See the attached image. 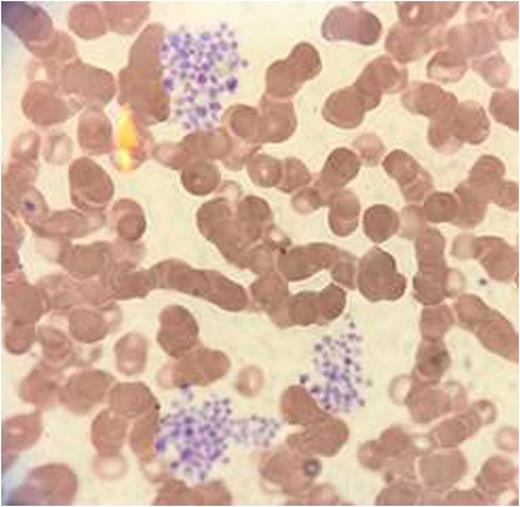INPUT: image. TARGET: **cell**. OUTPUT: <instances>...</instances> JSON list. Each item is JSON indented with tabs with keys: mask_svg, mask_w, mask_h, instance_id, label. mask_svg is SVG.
Segmentation results:
<instances>
[{
	"mask_svg": "<svg viewBox=\"0 0 520 507\" xmlns=\"http://www.w3.org/2000/svg\"><path fill=\"white\" fill-rule=\"evenodd\" d=\"M159 56L174 118L189 130H212L224 101L238 87L243 67L234 31L226 24L180 29L163 37Z\"/></svg>",
	"mask_w": 520,
	"mask_h": 507,
	"instance_id": "6da1fadb",
	"label": "cell"
},
{
	"mask_svg": "<svg viewBox=\"0 0 520 507\" xmlns=\"http://www.w3.org/2000/svg\"><path fill=\"white\" fill-rule=\"evenodd\" d=\"M163 37L158 25L147 26L131 45L128 63L118 75V102L143 125L165 120L170 113L159 56Z\"/></svg>",
	"mask_w": 520,
	"mask_h": 507,
	"instance_id": "7a4b0ae2",
	"label": "cell"
},
{
	"mask_svg": "<svg viewBox=\"0 0 520 507\" xmlns=\"http://www.w3.org/2000/svg\"><path fill=\"white\" fill-rule=\"evenodd\" d=\"M47 80L82 107L102 109L117 93V82L107 70L82 62L78 57L62 65H42Z\"/></svg>",
	"mask_w": 520,
	"mask_h": 507,
	"instance_id": "3957f363",
	"label": "cell"
},
{
	"mask_svg": "<svg viewBox=\"0 0 520 507\" xmlns=\"http://www.w3.org/2000/svg\"><path fill=\"white\" fill-rule=\"evenodd\" d=\"M490 132L484 108L475 101H465L431 119L428 141L437 151L450 154L463 143L481 144Z\"/></svg>",
	"mask_w": 520,
	"mask_h": 507,
	"instance_id": "277c9868",
	"label": "cell"
},
{
	"mask_svg": "<svg viewBox=\"0 0 520 507\" xmlns=\"http://www.w3.org/2000/svg\"><path fill=\"white\" fill-rule=\"evenodd\" d=\"M1 5L3 25L38 58L57 36L49 14L39 5L24 1H3Z\"/></svg>",
	"mask_w": 520,
	"mask_h": 507,
	"instance_id": "5b68a950",
	"label": "cell"
},
{
	"mask_svg": "<svg viewBox=\"0 0 520 507\" xmlns=\"http://www.w3.org/2000/svg\"><path fill=\"white\" fill-rule=\"evenodd\" d=\"M77 479L62 464H48L34 469L18 489L17 501L25 504L66 505L73 501Z\"/></svg>",
	"mask_w": 520,
	"mask_h": 507,
	"instance_id": "8992f818",
	"label": "cell"
},
{
	"mask_svg": "<svg viewBox=\"0 0 520 507\" xmlns=\"http://www.w3.org/2000/svg\"><path fill=\"white\" fill-rule=\"evenodd\" d=\"M21 108L32 123L48 127L69 120L83 107L50 81L37 80L27 87Z\"/></svg>",
	"mask_w": 520,
	"mask_h": 507,
	"instance_id": "52a82bcc",
	"label": "cell"
},
{
	"mask_svg": "<svg viewBox=\"0 0 520 507\" xmlns=\"http://www.w3.org/2000/svg\"><path fill=\"white\" fill-rule=\"evenodd\" d=\"M359 288L371 301L396 300L406 289V279L389 253L374 248L361 262Z\"/></svg>",
	"mask_w": 520,
	"mask_h": 507,
	"instance_id": "ba28073f",
	"label": "cell"
},
{
	"mask_svg": "<svg viewBox=\"0 0 520 507\" xmlns=\"http://www.w3.org/2000/svg\"><path fill=\"white\" fill-rule=\"evenodd\" d=\"M407 84V68L383 55L367 65L354 86L363 97L367 109L372 110L380 104L384 93L400 92Z\"/></svg>",
	"mask_w": 520,
	"mask_h": 507,
	"instance_id": "9c48e42d",
	"label": "cell"
},
{
	"mask_svg": "<svg viewBox=\"0 0 520 507\" xmlns=\"http://www.w3.org/2000/svg\"><path fill=\"white\" fill-rule=\"evenodd\" d=\"M381 33L380 20L362 8H335L323 23V36L328 40H352L372 45L379 40Z\"/></svg>",
	"mask_w": 520,
	"mask_h": 507,
	"instance_id": "30bf717a",
	"label": "cell"
},
{
	"mask_svg": "<svg viewBox=\"0 0 520 507\" xmlns=\"http://www.w3.org/2000/svg\"><path fill=\"white\" fill-rule=\"evenodd\" d=\"M228 369L224 355L202 350L166 370L161 383L169 387L205 386L221 378Z\"/></svg>",
	"mask_w": 520,
	"mask_h": 507,
	"instance_id": "8fae6325",
	"label": "cell"
},
{
	"mask_svg": "<svg viewBox=\"0 0 520 507\" xmlns=\"http://www.w3.org/2000/svg\"><path fill=\"white\" fill-rule=\"evenodd\" d=\"M320 465L313 459L301 460L289 452H277L262 463L261 473L271 483L286 492L305 489L309 481L318 474Z\"/></svg>",
	"mask_w": 520,
	"mask_h": 507,
	"instance_id": "7c38bea8",
	"label": "cell"
},
{
	"mask_svg": "<svg viewBox=\"0 0 520 507\" xmlns=\"http://www.w3.org/2000/svg\"><path fill=\"white\" fill-rule=\"evenodd\" d=\"M442 30H419L398 22L386 36L385 49L401 65L413 62L443 44Z\"/></svg>",
	"mask_w": 520,
	"mask_h": 507,
	"instance_id": "4fadbf2b",
	"label": "cell"
},
{
	"mask_svg": "<svg viewBox=\"0 0 520 507\" xmlns=\"http://www.w3.org/2000/svg\"><path fill=\"white\" fill-rule=\"evenodd\" d=\"M113 377L101 371H85L69 378L59 400L72 412L85 414L102 401Z\"/></svg>",
	"mask_w": 520,
	"mask_h": 507,
	"instance_id": "5bb4252c",
	"label": "cell"
},
{
	"mask_svg": "<svg viewBox=\"0 0 520 507\" xmlns=\"http://www.w3.org/2000/svg\"><path fill=\"white\" fill-rule=\"evenodd\" d=\"M73 199L85 206L103 207L113 193V186L106 173L94 162L82 158L70 169Z\"/></svg>",
	"mask_w": 520,
	"mask_h": 507,
	"instance_id": "9a60e30c",
	"label": "cell"
},
{
	"mask_svg": "<svg viewBox=\"0 0 520 507\" xmlns=\"http://www.w3.org/2000/svg\"><path fill=\"white\" fill-rule=\"evenodd\" d=\"M383 167L396 180L408 202H420L433 189L429 173L403 150L392 151L384 159Z\"/></svg>",
	"mask_w": 520,
	"mask_h": 507,
	"instance_id": "2e32d148",
	"label": "cell"
},
{
	"mask_svg": "<svg viewBox=\"0 0 520 507\" xmlns=\"http://www.w3.org/2000/svg\"><path fill=\"white\" fill-rule=\"evenodd\" d=\"M302 433L288 438L290 447L303 454L331 456L345 443L348 429L340 420L326 417Z\"/></svg>",
	"mask_w": 520,
	"mask_h": 507,
	"instance_id": "e0dca14e",
	"label": "cell"
},
{
	"mask_svg": "<svg viewBox=\"0 0 520 507\" xmlns=\"http://www.w3.org/2000/svg\"><path fill=\"white\" fill-rule=\"evenodd\" d=\"M449 49L466 60L477 59L498 50L497 39L487 21H469L456 25L446 34Z\"/></svg>",
	"mask_w": 520,
	"mask_h": 507,
	"instance_id": "ac0fdd59",
	"label": "cell"
},
{
	"mask_svg": "<svg viewBox=\"0 0 520 507\" xmlns=\"http://www.w3.org/2000/svg\"><path fill=\"white\" fill-rule=\"evenodd\" d=\"M400 23L404 26L432 31L443 26L458 12L460 2H410L398 1Z\"/></svg>",
	"mask_w": 520,
	"mask_h": 507,
	"instance_id": "d6986e66",
	"label": "cell"
},
{
	"mask_svg": "<svg viewBox=\"0 0 520 507\" xmlns=\"http://www.w3.org/2000/svg\"><path fill=\"white\" fill-rule=\"evenodd\" d=\"M401 102L409 112L430 119H434L458 104L453 93L427 82H414L401 96Z\"/></svg>",
	"mask_w": 520,
	"mask_h": 507,
	"instance_id": "ffe728a7",
	"label": "cell"
},
{
	"mask_svg": "<svg viewBox=\"0 0 520 507\" xmlns=\"http://www.w3.org/2000/svg\"><path fill=\"white\" fill-rule=\"evenodd\" d=\"M230 502L229 492L218 482L188 488L180 482L171 481L155 499L157 505H226Z\"/></svg>",
	"mask_w": 520,
	"mask_h": 507,
	"instance_id": "44dd1931",
	"label": "cell"
},
{
	"mask_svg": "<svg viewBox=\"0 0 520 507\" xmlns=\"http://www.w3.org/2000/svg\"><path fill=\"white\" fill-rule=\"evenodd\" d=\"M471 257L479 258L489 275L501 281L509 280L516 268L513 249L497 237H473Z\"/></svg>",
	"mask_w": 520,
	"mask_h": 507,
	"instance_id": "7402d4cb",
	"label": "cell"
},
{
	"mask_svg": "<svg viewBox=\"0 0 520 507\" xmlns=\"http://www.w3.org/2000/svg\"><path fill=\"white\" fill-rule=\"evenodd\" d=\"M197 336V327L192 317L180 308H170L163 313L159 342L173 356L188 350Z\"/></svg>",
	"mask_w": 520,
	"mask_h": 507,
	"instance_id": "603a6c76",
	"label": "cell"
},
{
	"mask_svg": "<svg viewBox=\"0 0 520 507\" xmlns=\"http://www.w3.org/2000/svg\"><path fill=\"white\" fill-rule=\"evenodd\" d=\"M42 423L39 413L11 417L3 424V463L19 451L32 446L40 437Z\"/></svg>",
	"mask_w": 520,
	"mask_h": 507,
	"instance_id": "cb8c5ba5",
	"label": "cell"
},
{
	"mask_svg": "<svg viewBox=\"0 0 520 507\" xmlns=\"http://www.w3.org/2000/svg\"><path fill=\"white\" fill-rule=\"evenodd\" d=\"M127 422L125 417L113 409L99 413L91 425V441L102 457L116 456L125 439Z\"/></svg>",
	"mask_w": 520,
	"mask_h": 507,
	"instance_id": "d4e9b609",
	"label": "cell"
},
{
	"mask_svg": "<svg viewBox=\"0 0 520 507\" xmlns=\"http://www.w3.org/2000/svg\"><path fill=\"white\" fill-rule=\"evenodd\" d=\"M367 111L364 99L355 86L344 88L331 95L324 107L326 120L338 127H357Z\"/></svg>",
	"mask_w": 520,
	"mask_h": 507,
	"instance_id": "484cf974",
	"label": "cell"
},
{
	"mask_svg": "<svg viewBox=\"0 0 520 507\" xmlns=\"http://www.w3.org/2000/svg\"><path fill=\"white\" fill-rule=\"evenodd\" d=\"M111 409L125 418H136L158 407L150 389L143 383H119L109 393Z\"/></svg>",
	"mask_w": 520,
	"mask_h": 507,
	"instance_id": "4316f807",
	"label": "cell"
},
{
	"mask_svg": "<svg viewBox=\"0 0 520 507\" xmlns=\"http://www.w3.org/2000/svg\"><path fill=\"white\" fill-rule=\"evenodd\" d=\"M78 140L90 153L106 152L112 144V124L102 109L88 107L78 121Z\"/></svg>",
	"mask_w": 520,
	"mask_h": 507,
	"instance_id": "83f0119b",
	"label": "cell"
},
{
	"mask_svg": "<svg viewBox=\"0 0 520 507\" xmlns=\"http://www.w3.org/2000/svg\"><path fill=\"white\" fill-rule=\"evenodd\" d=\"M476 334L490 351L505 358L517 357V337L509 322L492 311L476 326Z\"/></svg>",
	"mask_w": 520,
	"mask_h": 507,
	"instance_id": "f1b7e54d",
	"label": "cell"
},
{
	"mask_svg": "<svg viewBox=\"0 0 520 507\" xmlns=\"http://www.w3.org/2000/svg\"><path fill=\"white\" fill-rule=\"evenodd\" d=\"M505 172L504 164L491 155L481 156L469 172L465 184L484 202L494 201Z\"/></svg>",
	"mask_w": 520,
	"mask_h": 507,
	"instance_id": "f546056e",
	"label": "cell"
},
{
	"mask_svg": "<svg viewBox=\"0 0 520 507\" xmlns=\"http://www.w3.org/2000/svg\"><path fill=\"white\" fill-rule=\"evenodd\" d=\"M57 374L46 367H37L21 383L19 395L27 403L45 407L60 395Z\"/></svg>",
	"mask_w": 520,
	"mask_h": 507,
	"instance_id": "4dcf8cb0",
	"label": "cell"
},
{
	"mask_svg": "<svg viewBox=\"0 0 520 507\" xmlns=\"http://www.w3.org/2000/svg\"><path fill=\"white\" fill-rule=\"evenodd\" d=\"M102 9L108 30L120 35H132L148 16L144 2H103Z\"/></svg>",
	"mask_w": 520,
	"mask_h": 507,
	"instance_id": "1f68e13d",
	"label": "cell"
},
{
	"mask_svg": "<svg viewBox=\"0 0 520 507\" xmlns=\"http://www.w3.org/2000/svg\"><path fill=\"white\" fill-rule=\"evenodd\" d=\"M281 412L288 423L298 425L313 424L327 417L306 390L298 386L288 388L283 394Z\"/></svg>",
	"mask_w": 520,
	"mask_h": 507,
	"instance_id": "d6a6232c",
	"label": "cell"
},
{
	"mask_svg": "<svg viewBox=\"0 0 520 507\" xmlns=\"http://www.w3.org/2000/svg\"><path fill=\"white\" fill-rule=\"evenodd\" d=\"M68 27L85 40L99 38L108 31L103 9L91 2L79 3L70 8Z\"/></svg>",
	"mask_w": 520,
	"mask_h": 507,
	"instance_id": "836d02e7",
	"label": "cell"
},
{
	"mask_svg": "<svg viewBox=\"0 0 520 507\" xmlns=\"http://www.w3.org/2000/svg\"><path fill=\"white\" fill-rule=\"evenodd\" d=\"M453 272L449 269L419 271L414 278L415 297L423 304L439 303L450 295L449 280Z\"/></svg>",
	"mask_w": 520,
	"mask_h": 507,
	"instance_id": "e575fe53",
	"label": "cell"
},
{
	"mask_svg": "<svg viewBox=\"0 0 520 507\" xmlns=\"http://www.w3.org/2000/svg\"><path fill=\"white\" fill-rule=\"evenodd\" d=\"M444 246V237L437 229L421 231L416 241L419 271L445 269Z\"/></svg>",
	"mask_w": 520,
	"mask_h": 507,
	"instance_id": "d590c367",
	"label": "cell"
},
{
	"mask_svg": "<svg viewBox=\"0 0 520 507\" xmlns=\"http://www.w3.org/2000/svg\"><path fill=\"white\" fill-rule=\"evenodd\" d=\"M467 68V60L451 49L437 52L426 66L427 76L441 83L459 81Z\"/></svg>",
	"mask_w": 520,
	"mask_h": 507,
	"instance_id": "8d00e7d4",
	"label": "cell"
},
{
	"mask_svg": "<svg viewBox=\"0 0 520 507\" xmlns=\"http://www.w3.org/2000/svg\"><path fill=\"white\" fill-rule=\"evenodd\" d=\"M364 230L371 240L381 243L389 239L399 228L398 214L389 206L374 205L363 218Z\"/></svg>",
	"mask_w": 520,
	"mask_h": 507,
	"instance_id": "74e56055",
	"label": "cell"
},
{
	"mask_svg": "<svg viewBox=\"0 0 520 507\" xmlns=\"http://www.w3.org/2000/svg\"><path fill=\"white\" fill-rule=\"evenodd\" d=\"M359 166V160L353 152L345 148L336 149L326 162L322 181L329 186H342L356 176Z\"/></svg>",
	"mask_w": 520,
	"mask_h": 507,
	"instance_id": "f35d334b",
	"label": "cell"
},
{
	"mask_svg": "<svg viewBox=\"0 0 520 507\" xmlns=\"http://www.w3.org/2000/svg\"><path fill=\"white\" fill-rule=\"evenodd\" d=\"M458 212L454 223L462 228H472L479 224L487 209V203L481 200L465 182L455 189Z\"/></svg>",
	"mask_w": 520,
	"mask_h": 507,
	"instance_id": "ab89813d",
	"label": "cell"
},
{
	"mask_svg": "<svg viewBox=\"0 0 520 507\" xmlns=\"http://www.w3.org/2000/svg\"><path fill=\"white\" fill-rule=\"evenodd\" d=\"M417 360L419 374L434 381L441 377L450 363L443 343L437 340L424 342L419 349Z\"/></svg>",
	"mask_w": 520,
	"mask_h": 507,
	"instance_id": "60d3db41",
	"label": "cell"
},
{
	"mask_svg": "<svg viewBox=\"0 0 520 507\" xmlns=\"http://www.w3.org/2000/svg\"><path fill=\"white\" fill-rule=\"evenodd\" d=\"M158 418V407L142 415L130 434V446L139 460L148 462L153 457V440Z\"/></svg>",
	"mask_w": 520,
	"mask_h": 507,
	"instance_id": "b9f144b4",
	"label": "cell"
},
{
	"mask_svg": "<svg viewBox=\"0 0 520 507\" xmlns=\"http://www.w3.org/2000/svg\"><path fill=\"white\" fill-rule=\"evenodd\" d=\"M359 203L353 193L345 191L335 197L330 213L333 231L345 235L357 226Z\"/></svg>",
	"mask_w": 520,
	"mask_h": 507,
	"instance_id": "7bdbcfd3",
	"label": "cell"
},
{
	"mask_svg": "<svg viewBox=\"0 0 520 507\" xmlns=\"http://www.w3.org/2000/svg\"><path fill=\"white\" fill-rule=\"evenodd\" d=\"M518 91L515 89H502L492 94L489 102V111L498 123L512 130L518 131Z\"/></svg>",
	"mask_w": 520,
	"mask_h": 507,
	"instance_id": "ee69618b",
	"label": "cell"
},
{
	"mask_svg": "<svg viewBox=\"0 0 520 507\" xmlns=\"http://www.w3.org/2000/svg\"><path fill=\"white\" fill-rule=\"evenodd\" d=\"M472 68L482 78L495 88L504 87L510 77V67L505 58L499 52L494 51L472 61Z\"/></svg>",
	"mask_w": 520,
	"mask_h": 507,
	"instance_id": "f6af8a7d",
	"label": "cell"
},
{
	"mask_svg": "<svg viewBox=\"0 0 520 507\" xmlns=\"http://www.w3.org/2000/svg\"><path fill=\"white\" fill-rule=\"evenodd\" d=\"M422 212L432 223L454 222L458 212L457 199L447 192H435L427 197Z\"/></svg>",
	"mask_w": 520,
	"mask_h": 507,
	"instance_id": "bcb514c9",
	"label": "cell"
},
{
	"mask_svg": "<svg viewBox=\"0 0 520 507\" xmlns=\"http://www.w3.org/2000/svg\"><path fill=\"white\" fill-rule=\"evenodd\" d=\"M487 22L491 24L497 40L515 39L518 36V4L498 2Z\"/></svg>",
	"mask_w": 520,
	"mask_h": 507,
	"instance_id": "7dc6e473",
	"label": "cell"
},
{
	"mask_svg": "<svg viewBox=\"0 0 520 507\" xmlns=\"http://www.w3.org/2000/svg\"><path fill=\"white\" fill-rule=\"evenodd\" d=\"M289 315L294 323L308 325L322 318L319 294L301 293L290 302Z\"/></svg>",
	"mask_w": 520,
	"mask_h": 507,
	"instance_id": "c3c4849f",
	"label": "cell"
},
{
	"mask_svg": "<svg viewBox=\"0 0 520 507\" xmlns=\"http://www.w3.org/2000/svg\"><path fill=\"white\" fill-rule=\"evenodd\" d=\"M293 70L297 79L301 82L313 78L321 69L320 58L312 45L302 43L297 45L293 54Z\"/></svg>",
	"mask_w": 520,
	"mask_h": 507,
	"instance_id": "681fc988",
	"label": "cell"
},
{
	"mask_svg": "<svg viewBox=\"0 0 520 507\" xmlns=\"http://www.w3.org/2000/svg\"><path fill=\"white\" fill-rule=\"evenodd\" d=\"M453 324V316L447 306L425 309L421 330L427 340H437Z\"/></svg>",
	"mask_w": 520,
	"mask_h": 507,
	"instance_id": "f907efd6",
	"label": "cell"
},
{
	"mask_svg": "<svg viewBox=\"0 0 520 507\" xmlns=\"http://www.w3.org/2000/svg\"><path fill=\"white\" fill-rule=\"evenodd\" d=\"M479 422L480 420L477 417L472 418L465 415L440 425L438 429H435V432L442 445H453L461 442L466 436L474 432L471 429H467V425L479 426Z\"/></svg>",
	"mask_w": 520,
	"mask_h": 507,
	"instance_id": "816d5d0a",
	"label": "cell"
},
{
	"mask_svg": "<svg viewBox=\"0 0 520 507\" xmlns=\"http://www.w3.org/2000/svg\"><path fill=\"white\" fill-rule=\"evenodd\" d=\"M319 297L322 319L331 320L341 313L345 303V295L341 289L330 285L319 294Z\"/></svg>",
	"mask_w": 520,
	"mask_h": 507,
	"instance_id": "f5cc1de1",
	"label": "cell"
},
{
	"mask_svg": "<svg viewBox=\"0 0 520 507\" xmlns=\"http://www.w3.org/2000/svg\"><path fill=\"white\" fill-rule=\"evenodd\" d=\"M422 209L416 206H409L402 211L403 226L402 231L404 236L413 237L416 233L421 232L423 221Z\"/></svg>",
	"mask_w": 520,
	"mask_h": 507,
	"instance_id": "db71d44e",
	"label": "cell"
},
{
	"mask_svg": "<svg viewBox=\"0 0 520 507\" xmlns=\"http://www.w3.org/2000/svg\"><path fill=\"white\" fill-rule=\"evenodd\" d=\"M254 295L260 303L269 306L278 303L286 295V287L278 281L273 286L259 284Z\"/></svg>",
	"mask_w": 520,
	"mask_h": 507,
	"instance_id": "11a10c76",
	"label": "cell"
},
{
	"mask_svg": "<svg viewBox=\"0 0 520 507\" xmlns=\"http://www.w3.org/2000/svg\"><path fill=\"white\" fill-rule=\"evenodd\" d=\"M497 205L515 211L518 208V186L512 181H504L494 201Z\"/></svg>",
	"mask_w": 520,
	"mask_h": 507,
	"instance_id": "9f6ffc18",
	"label": "cell"
},
{
	"mask_svg": "<svg viewBox=\"0 0 520 507\" xmlns=\"http://www.w3.org/2000/svg\"><path fill=\"white\" fill-rule=\"evenodd\" d=\"M360 151L366 159L370 160L373 164L377 163L379 158L384 153V145L381 140L375 135H366L361 138Z\"/></svg>",
	"mask_w": 520,
	"mask_h": 507,
	"instance_id": "6f0895ef",
	"label": "cell"
},
{
	"mask_svg": "<svg viewBox=\"0 0 520 507\" xmlns=\"http://www.w3.org/2000/svg\"><path fill=\"white\" fill-rule=\"evenodd\" d=\"M261 386V378L258 373L242 374L237 382V388L243 395L251 396L255 394Z\"/></svg>",
	"mask_w": 520,
	"mask_h": 507,
	"instance_id": "680465c9",
	"label": "cell"
}]
</instances>
